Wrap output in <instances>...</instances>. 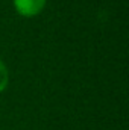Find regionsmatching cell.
Returning <instances> with one entry per match:
<instances>
[{
	"instance_id": "cell-1",
	"label": "cell",
	"mask_w": 129,
	"mask_h": 130,
	"mask_svg": "<svg viewBox=\"0 0 129 130\" xmlns=\"http://www.w3.org/2000/svg\"><path fill=\"white\" fill-rule=\"evenodd\" d=\"M47 0H14V8L21 17H35L38 15Z\"/></svg>"
},
{
	"instance_id": "cell-2",
	"label": "cell",
	"mask_w": 129,
	"mask_h": 130,
	"mask_svg": "<svg viewBox=\"0 0 129 130\" xmlns=\"http://www.w3.org/2000/svg\"><path fill=\"white\" fill-rule=\"evenodd\" d=\"M9 83V71H8V67L5 65L3 61H0V92L5 91V88L8 86Z\"/></svg>"
}]
</instances>
